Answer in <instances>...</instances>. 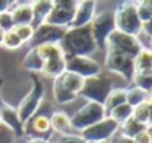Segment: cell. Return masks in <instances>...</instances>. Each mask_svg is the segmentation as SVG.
Instances as JSON below:
<instances>
[{"mask_svg":"<svg viewBox=\"0 0 152 143\" xmlns=\"http://www.w3.org/2000/svg\"><path fill=\"white\" fill-rule=\"evenodd\" d=\"M31 128L34 131L33 136L30 137H43V139H49L46 134H50L52 133V127H50V120L48 115H43V114H39V115H34L31 120ZM28 121V123H30Z\"/></svg>","mask_w":152,"mask_h":143,"instance_id":"20","label":"cell"},{"mask_svg":"<svg viewBox=\"0 0 152 143\" xmlns=\"http://www.w3.org/2000/svg\"><path fill=\"white\" fill-rule=\"evenodd\" d=\"M12 4H13V1H10V0H0V13L10 10Z\"/></svg>","mask_w":152,"mask_h":143,"instance_id":"40","label":"cell"},{"mask_svg":"<svg viewBox=\"0 0 152 143\" xmlns=\"http://www.w3.org/2000/svg\"><path fill=\"white\" fill-rule=\"evenodd\" d=\"M15 28V22H13V18L10 15V12H1L0 13V30L3 33H7V31H12Z\"/></svg>","mask_w":152,"mask_h":143,"instance_id":"34","label":"cell"},{"mask_svg":"<svg viewBox=\"0 0 152 143\" xmlns=\"http://www.w3.org/2000/svg\"><path fill=\"white\" fill-rule=\"evenodd\" d=\"M149 114H151V108L148 106V103H142L136 108H133V115L132 118L134 121H137L139 124H143L148 127V120H149Z\"/></svg>","mask_w":152,"mask_h":143,"instance_id":"30","label":"cell"},{"mask_svg":"<svg viewBox=\"0 0 152 143\" xmlns=\"http://www.w3.org/2000/svg\"><path fill=\"white\" fill-rule=\"evenodd\" d=\"M152 127V109H151V114H149V120H148V128Z\"/></svg>","mask_w":152,"mask_h":143,"instance_id":"43","label":"cell"},{"mask_svg":"<svg viewBox=\"0 0 152 143\" xmlns=\"http://www.w3.org/2000/svg\"><path fill=\"white\" fill-rule=\"evenodd\" d=\"M66 90H69L71 93L80 96V92L83 90V86H84V78L74 74V72H69V71H65L59 78H56Z\"/></svg>","mask_w":152,"mask_h":143,"instance_id":"19","label":"cell"},{"mask_svg":"<svg viewBox=\"0 0 152 143\" xmlns=\"http://www.w3.org/2000/svg\"><path fill=\"white\" fill-rule=\"evenodd\" d=\"M77 4H78V1H75V0H56V1H53L52 12L49 13L46 22L50 25H55V27L69 28L72 24V19H74Z\"/></svg>","mask_w":152,"mask_h":143,"instance_id":"8","label":"cell"},{"mask_svg":"<svg viewBox=\"0 0 152 143\" xmlns=\"http://www.w3.org/2000/svg\"><path fill=\"white\" fill-rule=\"evenodd\" d=\"M137 4V13H139V18L143 22H146L148 19L152 18V6L149 0H145V1H136Z\"/></svg>","mask_w":152,"mask_h":143,"instance_id":"33","label":"cell"},{"mask_svg":"<svg viewBox=\"0 0 152 143\" xmlns=\"http://www.w3.org/2000/svg\"><path fill=\"white\" fill-rule=\"evenodd\" d=\"M34 27L33 25H30V24H27V25H15V28L12 30L18 37H19V40L25 45V43H30L31 40H33V36H34Z\"/></svg>","mask_w":152,"mask_h":143,"instance_id":"31","label":"cell"},{"mask_svg":"<svg viewBox=\"0 0 152 143\" xmlns=\"http://www.w3.org/2000/svg\"><path fill=\"white\" fill-rule=\"evenodd\" d=\"M146 128H148L146 125L139 124L137 121H134L133 118H130V120H127L124 124H121V125H120L118 133H121V134H123V136H126V137L133 139L137 133H140L142 130H146Z\"/></svg>","mask_w":152,"mask_h":143,"instance_id":"29","label":"cell"},{"mask_svg":"<svg viewBox=\"0 0 152 143\" xmlns=\"http://www.w3.org/2000/svg\"><path fill=\"white\" fill-rule=\"evenodd\" d=\"M3 47L9 49V50H16V49L22 47L24 43L19 40V37L13 33V31H7L4 33V37H3Z\"/></svg>","mask_w":152,"mask_h":143,"instance_id":"32","label":"cell"},{"mask_svg":"<svg viewBox=\"0 0 152 143\" xmlns=\"http://www.w3.org/2000/svg\"><path fill=\"white\" fill-rule=\"evenodd\" d=\"M0 125H1V115H0Z\"/></svg>","mask_w":152,"mask_h":143,"instance_id":"46","label":"cell"},{"mask_svg":"<svg viewBox=\"0 0 152 143\" xmlns=\"http://www.w3.org/2000/svg\"><path fill=\"white\" fill-rule=\"evenodd\" d=\"M114 81L111 77H108L106 74H99L93 78H87L84 81L83 90L80 92V96L84 97L86 100L90 102H98L102 103L105 102L106 96L111 93V90H114Z\"/></svg>","mask_w":152,"mask_h":143,"instance_id":"6","label":"cell"},{"mask_svg":"<svg viewBox=\"0 0 152 143\" xmlns=\"http://www.w3.org/2000/svg\"><path fill=\"white\" fill-rule=\"evenodd\" d=\"M123 103H126V89L115 87L114 90H111L109 95L106 96V99L103 102V106H105L106 114H108L109 111H112L114 108H117V106H120Z\"/></svg>","mask_w":152,"mask_h":143,"instance_id":"25","label":"cell"},{"mask_svg":"<svg viewBox=\"0 0 152 143\" xmlns=\"http://www.w3.org/2000/svg\"><path fill=\"white\" fill-rule=\"evenodd\" d=\"M43 61H42V58L37 55V52H36V49L31 47L28 50V53L25 55V58H24V61H22V65H24V68L25 69H28V71H31V72H42V68H43Z\"/></svg>","mask_w":152,"mask_h":143,"instance_id":"27","label":"cell"},{"mask_svg":"<svg viewBox=\"0 0 152 143\" xmlns=\"http://www.w3.org/2000/svg\"><path fill=\"white\" fill-rule=\"evenodd\" d=\"M53 1L52 0H37L31 1V9H33V27H39L43 22H46L49 13L52 12Z\"/></svg>","mask_w":152,"mask_h":143,"instance_id":"17","label":"cell"},{"mask_svg":"<svg viewBox=\"0 0 152 143\" xmlns=\"http://www.w3.org/2000/svg\"><path fill=\"white\" fill-rule=\"evenodd\" d=\"M146 103H148V106L152 109V93H149V96H148V99H146Z\"/></svg>","mask_w":152,"mask_h":143,"instance_id":"42","label":"cell"},{"mask_svg":"<svg viewBox=\"0 0 152 143\" xmlns=\"http://www.w3.org/2000/svg\"><path fill=\"white\" fill-rule=\"evenodd\" d=\"M105 68L112 75L121 77L126 81L132 83L134 75V58L126 55H117V53H106Z\"/></svg>","mask_w":152,"mask_h":143,"instance_id":"10","label":"cell"},{"mask_svg":"<svg viewBox=\"0 0 152 143\" xmlns=\"http://www.w3.org/2000/svg\"><path fill=\"white\" fill-rule=\"evenodd\" d=\"M152 71V50L143 47L134 58V72Z\"/></svg>","mask_w":152,"mask_h":143,"instance_id":"23","label":"cell"},{"mask_svg":"<svg viewBox=\"0 0 152 143\" xmlns=\"http://www.w3.org/2000/svg\"><path fill=\"white\" fill-rule=\"evenodd\" d=\"M149 49L152 50V37H149Z\"/></svg>","mask_w":152,"mask_h":143,"instance_id":"45","label":"cell"},{"mask_svg":"<svg viewBox=\"0 0 152 143\" xmlns=\"http://www.w3.org/2000/svg\"><path fill=\"white\" fill-rule=\"evenodd\" d=\"M142 34H145L146 37H152V18L142 24Z\"/></svg>","mask_w":152,"mask_h":143,"instance_id":"39","label":"cell"},{"mask_svg":"<svg viewBox=\"0 0 152 143\" xmlns=\"http://www.w3.org/2000/svg\"><path fill=\"white\" fill-rule=\"evenodd\" d=\"M145 47L140 42L139 37L134 36H129L120 31H112L111 36L106 39L105 49L106 53H117V55H126V56H132L136 58V55Z\"/></svg>","mask_w":152,"mask_h":143,"instance_id":"5","label":"cell"},{"mask_svg":"<svg viewBox=\"0 0 152 143\" xmlns=\"http://www.w3.org/2000/svg\"><path fill=\"white\" fill-rule=\"evenodd\" d=\"M66 71L87 80L102 74V65L92 56H66Z\"/></svg>","mask_w":152,"mask_h":143,"instance_id":"11","label":"cell"},{"mask_svg":"<svg viewBox=\"0 0 152 143\" xmlns=\"http://www.w3.org/2000/svg\"><path fill=\"white\" fill-rule=\"evenodd\" d=\"M90 31L95 39V43L98 49L105 47L106 39L111 36L112 31H115V18H114V10L111 9H103L101 12H96L93 21L90 22Z\"/></svg>","mask_w":152,"mask_h":143,"instance_id":"7","label":"cell"},{"mask_svg":"<svg viewBox=\"0 0 152 143\" xmlns=\"http://www.w3.org/2000/svg\"><path fill=\"white\" fill-rule=\"evenodd\" d=\"M10 15L15 25H33V9L31 1H13L10 7Z\"/></svg>","mask_w":152,"mask_h":143,"instance_id":"15","label":"cell"},{"mask_svg":"<svg viewBox=\"0 0 152 143\" xmlns=\"http://www.w3.org/2000/svg\"><path fill=\"white\" fill-rule=\"evenodd\" d=\"M15 142H16V136L13 134V131L1 124L0 125V143H15Z\"/></svg>","mask_w":152,"mask_h":143,"instance_id":"35","label":"cell"},{"mask_svg":"<svg viewBox=\"0 0 152 143\" xmlns=\"http://www.w3.org/2000/svg\"><path fill=\"white\" fill-rule=\"evenodd\" d=\"M66 33V28L55 27L48 22H43L42 25L36 27L34 36H33V47L39 45H48V43H61L64 36Z\"/></svg>","mask_w":152,"mask_h":143,"instance_id":"12","label":"cell"},{"mask_svg":"<svg viewBox=\"0 0 152 143\" xmlns=\"http://www.w3.org/2000/svg\"><path fill=\"white\" fill-rule=\"evenodd\" d=\"M37 55L42 58L43 62L46 61H50V59H56V58H62L65 56L64 50L61 47L59 43H48V45H39V46H34Z\"/></svg>","mask_w":152,"mask_h":143,"instance_id":"22","label":"cell"},{"mask_svg":"<svg viewBox=\"0 0 152 143\" xmlns=\"http://www.w3.org/2000/svg\"><path fill=\"white\" fill-rule=\"evenodd\" d=\"M45 100V87L42 84V81L33 75V87L31 90L27 93V96L21 100L19 106L16 108L18 117L21 120V123L25 125L40 109L42 103Z\"/></svg>","mask_w":152,"mask_h":143,"instance_id":"4","label":"cell"},{"mask_svg":"<svg viewBox=\"0 0 152 143\" xmlns=\"http://www.w3.org/2000/svg\"><path fill=\"white\" fill-rule=\"evenodd\" d=\"M52 96H53V102L58 105H66L74 102L78 96L71 93L69 90H66L58 80H53L52 83Z\"/></svg>","mask_w":152,"mask_h":143,"instance_id":"21","label":"cell"},{"mask_svg":"<svg viewBox=\"0 0 152 143\" xmlns=\"http://www.w3.org/2000/svg\"><path fill=\"white\" fill-rule=\"evenodd\" d=\"M86 143H89V142H86Z\"/></svg>","mask_w":152,"mask_h":143,"instance_id":"48","label":"cell"},{"mask_svg":"<svg viewBox=\"0 0 152 143\" xmlns=\"http://www.w3.org/2000/svg\"><path fill=\"white\" fill-rule=\"evenodd\" d=\"M132 115H133V108L129 103H123V105H120V106H117V108H114L112 111L108 112V117L111 120H114L118 125H121L127 120H130Z\"/></svg>","mask_w":152,"mask_h":143,"instance_id":"26","label":"cell"},{"mask_svg":"<svg viewBox=\"0 0 152 143\" xmlns=\"http://www.w3.org/2000/svg\"><path fill=\"white\" fill-rule=\"evenodd\" d=\"M133 143H152V133L149 128L142 130L133 137Z\"/></svg>","mask_w":152,"mask_h":143,"instance_id":"37","label":"cell"},{"mask_svg":"<svg viewBox=\"0 0 152 143\" xmlns=\"http://www.w3.org/2000/svg\"><path fill=\"white\" fill-rule=\"evenodd\" d=\"M109 143H133V139L126 137V136H123L121 133H117V134L109 140Z\"/></svg>","mask_w":152,"mask_h":143,"instance_id":"38","label":"cell"},{"mask_svg":"<svg viewBox=\"0 0 152 143\" xmlns=\"http://www.w3.org/2000/svg\"><path fill=\"white\" fill-rule=\"evenodd\" d=\"M50 120L52 131L58 133L59 136L64 134H71L72 133V125H71V117L64 112V111H55L49 117Z\"/></svg>","mask_w":152,"mask_h":143,"instance_id":"16","label":"cell"},{"mask_svg":"<svg viewBox=\"0 0 152 143\" xmlns=\"http://www.w3.org/2000/svg\"><path fill=\"white\" fill-rule=\"evenodd\" d=\"M120 130V125L111 120L109 117L103 118L98 124L86 128L84 131L80 133V136L89 143H102V142H109Z\"/></svg>","mask_w":152,"mask_h":143,"instance_id":"9","label":"cell"},{"mask_svg":"<svg viewBox=\"0 0 152 143\" xmlns=\"http://www.w3.org/2000/svg\"><path fill=\"white\" fill-rule=\"evenodd\" d=\"M66 71V56H62V58H56V59H50V61H46L43 63V68H42V75L48 77V78H59L64 72Z\"/></svg>","mask_w":152,"mask_h":143,"instance_id":"18","label":"cell"},{"mask_svg":"<svg viewBox=\"0 0 152 143\" xmlns=\"http://www.w3.org/2000/svg\"><path fill=\"white\" fill-rule=\"evenodd\" d=\"M3 37H4V33H3V31L0 30V46L3 45Z\"/></svg>","mask_w":152,"mask_h":143,"instance_id":"44","label":"cell"},{"mask_svg":"<svg viewBox=\"0 0 152 143\" xmlns=\"http://www.w3.org/2000/svg\"><path fill=\"white\" fill-rule=\"evenodd\" d=\"M59 45L65 56H90L98 49L90 27L66 28V33Z\"/></svg>","mask_w":152,"mask_h":143,"instance_id":"1","label":"cell"},{"mask_svg":"<svg viewBox=\"0 0 152 143\" xmlns=\"http://www.w3.org/2000/svg\"><path fill=\"white\" fill-rule=\"evenodd\" d=\"M0 115H1V124L6 125L7 128H10L13 131V134L18 137H22L25 134L24 131V124L21 123L19 117H18V112L15 108H12L10 105H6L3 103L0 106Z\"/></svg>","mask_w":152,"mask_h":143,"instance_id":"14","label":"cell"},{"mask_svg":"<svg viewBox=\"0 0 152 143\" xmlns=\"http://www.w3.org/2000/svg\"><path fill=\"white\" fill-rule=\"evenodd\" d=\"M115 30L129 36L139 37L142 34V21L137 13L136 1H124L114 10Z\"/></svg>","mask_w":152,"mask_h":143,"instance_id":"2","label":"cell"},{"mask_svg":"<svg viewBox=\"0 0 152 143\" xmlns=\"http://www.w3.org/2000/svg\"><path fill=\"white\" fill-rule=\"evenodd\" d=\"M133 86L145 90L146 93H152V71H145V72H134Z\"/></svg>","mask_w":152,"mask_h":143,"instance_id":"28","label":"cell"},{"mask_svg":"<svg viewBox=\"0 0 152 143\" xmlns=\"http://www.w3.org/2000/svg\"><path fill=\"white\" fill-rule=\"evenodd\" d=\"M148 96H149V93H146L145 90H142L136 86L126 87V103H129L132 108H136V106L145 103Z\"/></svg>","mask_w":152,"mask_h":143,"instance_id":"24","label":"cell"},{"mask_svg":"<svg viewBox=\"0 0 152 143\" xmlns=\"http://www.w3.org/2000/svg\"><path fill=\"white\" fill-rule=\"evenodd\" d=\"M106 117L108 114L102 103L86 100V103L80 106L71 117V125H72V130H75L77 133H81L86 128L98 124Z\"/></svg>","mask_w":152,"mask_h":143,"instance_id":"3","label":"cell"},{"mask_svg":"<svg viewBox=\"0 0 152 143\" xmlns=\"http://www.w3.org/2000/svg\"><path fill=\"white\" fill-rule=\"evenodd\" d=\"M27 143H55L52 139H43V137H28Z\"/></svg>","mask_w":152,"mask_h":143,"instance_id":"41","label":"cell"},{"mask_svg":"<svg viewBox=\"0 0 152 143\" xmlns=\"http://www.w3.org/2000/svg\"><path fill=\"white\" fill-rule=\"evenodd\" d=\"M96 1L93 0H83L78 1L75 13H74V19L69 28H83V27H89L90 22L93 21L95 15H96Z\"/></svg>","mask_w":152,"mask_h":143,"instance_id":"13","label":"cell"},{"mask_svg":"<svg viewBox=\"0 0 152 143\" xmlns=\"http://www.w3.org/2000/svg\"><path fill=\"white\" fill-rule=\"evenodd\" d=\"M102 143H109V142H102Z\"/></svg>","mask_w":152,"mask_h":143,"instance_id":"47","label":"cell"},{"mask_svg":"<svg viewBox=\"0 0 152 143\" xmlns=\"http://www.w3.org/2000/svg\"><path fill=\"white\" fill-rule=\"evenodd\" d=\"M55 143H86V140L80 136V133H71V134H64V136H59L58 140Z\"/></svg>","mask_w":152,"mask_h":143,"instance_id":"36","label":"cell"}]
</instances>
